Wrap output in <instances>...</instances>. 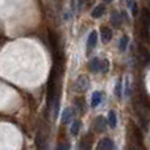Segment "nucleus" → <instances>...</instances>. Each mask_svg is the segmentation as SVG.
<instances>
[{
  "label": "nucleus",
  "mask_w": 150,
  "mask_h": 150,
  "mask_svg": "<svg viewBox=\"0 0 150 150\" xmlns=\"http://www.w3.org/2000/svg\"><path fill=\"white\" fill-rule=\"evenodd\" d=\"M74 87H75V90H76L78 92H83V91H86L87 90V87H88V78L86 76V75L79 76L76 80H75Z\"/></svg>",
  "instance_id": "1"
},
{
  "label": "nucleus",
  "mask_w": 150,
  "mask_h": 150,
  "mask_svg": "<svg viewBox=\"0 0 150 150\" xmlns=\"http://www.w3.org/2000/svg\"><path fill=\"white\" fill-rule=\"evenodd\" d=\"M96 44H98V32L92 30L88 34V38H87V53H90L96 46Z\"/></svg>",
  "instance_id": "2"
},
{
  "label": "nucleus",
  "mask_w": 150,
  "mask_h": 150,
  "mask_svg": "<svg viewBox=\"0 0 150 150\" xmlns=\"http://www.w3.org/2000/svg\"><path fill=\"white\" fill-rule=\"evenodd\" d=\"M141 23H142V30H146L150 28V11L144 8L141 12Z\"/></svg>",
  "instance_id": "3"
},
{
  "label": "nucleus",
  "mask_w": 150,
  "mask_h": 150,
  "mask_svg": "<svg viewBox=\"0 0 150 150\" xmlns=\"http://www.w3.org/2000/svg\"><path fill=\"white\" fill-rule=\"evenodd\" d=\"M107 122L105 119H104L103 116H98L95 119V122H93V125H95V130L96 132H104L107 128Z\"/></svg>",
  "instance_id": "4"
},
{
  "label": "nucleus",
  "mask_w": 150,
  "mask_h": 150,
  "mask_svg": "<svg viewBox=\"0 0 150 150\" xmlns=\"http://www.w3.org/2000/svg\"><path fill=\"white\" fill-rule=\"evenodd\" d=\"M36 145H37V150H47V141L42 133H38V134H37Z\"/></svg>",
  "instance_id": "5"
},
{
  "label": "nucleus",
  "mask_w": 150,
  "mask_h": 150,
  "mask_svg": "<svg viewBox=\"0 0 150 150\" xmlns=\"http://www.w3.org/2000/svg\"><path fill=\"white\" fill-rule=\"evenodd\" d=\"M98 150H113V141L111 138H104L99 142Z\"/></svg>",
  "instance_id": "6"
},
{
  "label": "nucleus",
  "mask_w": 150,
  "mask_h": 150,
  "mask_svg": "<svg viewBox=\"0 0 150 150\" xmlns=\"http://www.w3.org/2000/svg\"><path fill=\"white\" fill-rule=\"evenodd\" d=\"M100 34H101V41L104 44H107V42H109L112 40V30L108 26H103L100 30Z\"/></svg>",
  "instance_id": "7"
},
{
  "label": "nucleus",
  "mask_w": 150,
  "mask_h": 150,
  "mask_svg": "<svg viewBox=\"0 0 150 150\" xmlns=\"http://www.w3.org/2000/svg\"><path fill=\"white\" fill-rule=\"evenodd\" d=\"M101 99H103V93H101L100 91H95V92L92 93V96H91V107L96 108V107L101 103Z\"/></svg>",
  "instance_id": "8"
},
{
  "label": "nucleus",
  "mask_w": 150,
  "mask_h": 150,
  "mask_svg": "<svg viewBox=\"0 0 150 150\" xmlns=\"http://www.w3.org/2000/svg\"><path fill=\"white\" fill-rule=\"evenodd\" d=\"M111 23H112V25L113 26H120L121 25V23H122V17H121V15H120L119 12H112L111 13Z\"/></svg>",
  "instance_id": "9"
},
{
  "label": "nucleus",
  "mask_w": 150,
  "mask_h": 150,
  "mask_svg": "<svg viewBox=\"0 0 150 150\" xmlns=\"http://www.w3.org/2000/svg\"><path fill=\"white\" fill-rule=\"evenodd\" d=\"M104 12H105V5L104 4H99V5H96L95 7V9L92 11V17L93 18H99V17H101V16L104 15Z\"/></svg>",
  "instance_id": "10"
},
{
  "label": "nucleus",
  "mask_w": 150,
  "mask_h": 150,
  "mask_svg": "<svg viewBox=\"0 0 150 150\" xmlns=\"http://www.w3.org/2000/svg\"><path fill=\"white\" fill-rule=\"evenodd\" d=\"M108 125L113 129V128H116V125H117V115H116V112L115 111H109V113H108Z\"/></svg>",
  "instance_id": "11"
},
{
  "label": "nucleus",
  "mask_w": 150,
  "mask_h": 150,
  "mask_svg": "<svg viewBox=\"0 0 150 150\" xmlns=\"http://www.w3.org/2000/svg\"><path fill=\"white\" fill-rule=\"evenodd\" d=\"M91 146H92V144H91V140L90 137H84L82 141H80L79 144V150H91Z\"/></svg>",
  "instance_id": "12"
},
{
  "label": "nucleus",
  "mask_w": 150,
  "mask_h": 150,
  "mask_svg": "<svg viewBox=\"0 0 150 150\" xmlns=\"http://www.w3.org/2000/svg\"><path fill=\"white\" fill-rule=\"evenodd\" d=\"M100 62L101 61L99 59V58H92V59L90 61V69L92 73H96V71H99V69H100Z\"/></svg>",
  "instance_id": "13"
},
{
  "label": "nucleus",
  "mask_w": 150,
  "mask_h": 150,
  "mask_svg": "<svg viewBox=\"0 0 150 150\" xmlns=\"http://www.w3.org/2000/svg\"><path fill=\"white\" fill-rule=\"evenodd\" d=\"M128 44H129V37L128 36H122L120 38V44H119V49L120 52H125L128 47Z\"/></svg>",
  "instance_id": "14"
},
{
  "label": "nucleus",
  "mask_w": 150,
  "mask_h": 150,
  "mask_svg": "<svg viewBox=\"0 0 150 150\" xmlns=\"http://www.w3.org/2000/svg\"><path fill=\"white\" fill-rule=\"evenodd\" d=\"M71 117H73V111H71L70 108H66L62 113V121L65 122V124H67V122H70Z\"/></svg>",
  "instance_id": "15"
},
{
  "label": "nucleus",
  "mask_w": 150,
  "mask_h": 150,
  "mask_svg": "<svg viewBox=\"0 0 150 150\" xmlns=\"http://www.w3.org/2000/svg\"><path fill=\"white\" fill-rule=\"evenodd\" d=\"M108 70H109V61L104 58V59H101V62H100V69H99V71H101L103 74H107Z\"/></svg>",
  "instance_id": "16"
},
{
  "label": "nucleus",
  "mask_w": 150,
  "mask_h": 150,
  "mask_svg": "<svg viewBox=\"0 0 150 150\" xmlns=\"http://www.w3.org/2000/svg\"><path fill=\"white\" fill-rule=\"evenodd\" d=\"M115 95L117 96V98H121L122 96V80L119 79L116 83V87H115Z\"/></svg>",
  "instance_id": "17"
},
{
  "label": "nucleus",
  "mask_w": 150,
  "mask_h": 150,
  "mask_svg": "<svg viewBox=\"0 0 150 150\" xmlns=\"http://www.w3.org/2000/svg\"><path fill=\"white\" fill-rule=\"evenodd\" d=\"M79 129H80V121L79 120H76V121H74L73 124H71L70 130H71V133H73L74 136H76L78 133H79Z\"/></svg>",
  "instance_id": "18"
},
{
  "label": "nucleus",
  "mask_w": 150,
  "mask_h": 150,
  "mask_svg": "<svg viewBox=\"0 0 150 150\" xmlns=\"http://www.w3.org/2000/svg\"><path fill=\"white\" fill-rule=\"evenodd\" d=\"M55 150H70V144H61Z\"/></svg>",
  "instance_id": "19"
},
{
  "label": "nucleus",
  "mask_w": 150,
  "mask_h": 150,
  "mask_svg": "<svg viewBox=\"0 0 150 150\" xmlns=\"http://www.w3.org/2000/svg\"><path fill=\"white\" fill-rule=\"evenodd\" d=\"M76 107H78V109H79V111H83V109H84V107H83V100H76Z\"/></svg>",
  "instance_id": "20"
},
{
  "label": "nucleus",
  "mask_w": 150,
  "mask_h": 150,
  "mask_svg": "<svg viewBox=\"0 0 150 150\" xmlns=\"http://www.w3.org/2000/svg\"><path fill=\"white\" fill-rule=\"evenodd\" d=\"M130 8H132V12H133V15H137V3H133V5H132V7H130Z\"/></svg>",
  "instance_id": "21"
},
{
  "label": "nucleus",
  "mask_w": 150,
  "mask_h": 150,
  "mask_svg": "<svg viewBox=\"0 0 150 150\" xmlns=\"http://www.w3.org/2000/svg\"><path fill=\"white\" fill-rule=\"evenodd\" d=\"M133 3H134V0H127V5H128L129 8L133 5Z\"/></svg>",
  "instance_id": "22"
},
{
  "label": "nucleus",
  "mask_w": 150,
  "mask_h": 150,
  "mask_svg": "<svg viewBox=\"0 0 150 150\" xmlns=\"http://www.w3.org/2000/svg\"><path fill=\"white\" fill-rule=\"evenodd\" d=\"M104 3H105V4H108V3H112V0H104Z\"/></svg>",
  "instance_id": "23"
}]
</instances>
